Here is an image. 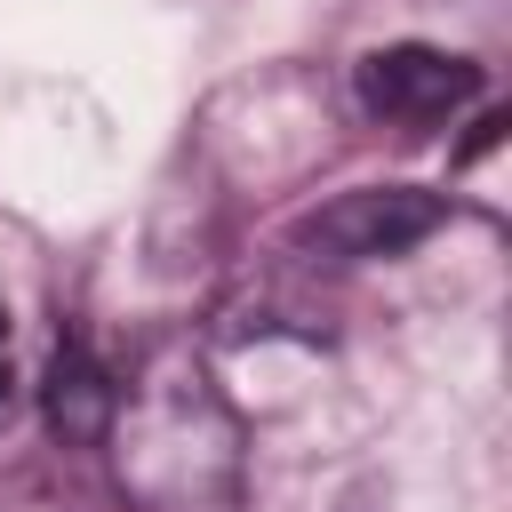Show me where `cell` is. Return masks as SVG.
I'll return each mask as SVG.
<instances>
[{"instance_id":"6da1fadb","label":"cell","mask_w":512,"mask_h":512,"mask_svg":"<svg viewBox=\"0 0 512 512\" xmlns=\"http://www.w3.org/2000/svg\"><path fill=\"white\" fill-rule=\"evenodd\" d=\"M448 224V200L440 192H416V184H360V192H336L328 208H312L296 224V248H312L320 264H376V256H408L416 240H432Z\"/></svg>"},{"instance_id":"7a4b0ae2","label":"cell","mask_w":512,"mask_h":512,"mask_svg":"<svg viewBox=\"0 0 512 512\" xmlns=\"http://www.w3.org/2000/svg\"><path fill=\"white\" fill-rule=\"evenodd\" d=\"M352 88H360V104L376 120H440L464 96H480V64H464L448 48H424V40H400V48L360 56Z\"/></svg>"},{"instance_id":"3957f363","label":"cell","mask_w":512,"mask_h":512,"mask_svg":"<svg viewBox=\"0 0 512 512\" xmlns=\"http://www.w3.org/2000/svg\"><path fill=\"white\" fill-rule=\"evenodd\" d=\"M40 408H48V432H56L64 448H96V440L112 432V416H120V392H112V376L88 360V344H56L48 384H40Z\"/></svg>"},{"instance_id":"277c9868","label":"cell","mask_w":512,"mask_h":512,"mask_svg":"<svg viewBox=\"0 0 512 512\" xmlns=\"http://www.w3.org/2000/svg\"><path fill=\"white\" fill-rule=\"evenodd\" d=\"M496 136H504V120H496V112H488V120H480V128H472V144H464V160H480V152H488V144H496Z\"/></svg>"},{"instance_id":"5b68a950","label":"cell","mask_w":512,"mask_h":512,"mask_svg":"<svg viewBox=\"0 0 512 512\" xmlns=\"http://www.w3.org/2000/svg\"><path fill=\"white\" fill-rule=\"evenodd\" d=\"M16 408V376H8V360H0V416Z\"/></svg>"},{"instance_id":"8992f818","label":"cell","mask_w":512,"mask_h":512,"mask_svg":"<svg viewBox=\"0 0 512 512\" xmlns=\"http://www.w3.org/2000/svg\"><path fill=\"white\" fill-rule=\"evenodd\" d=\"M0 328H8V304H0Z\"/></svg>"}]
</instances>
